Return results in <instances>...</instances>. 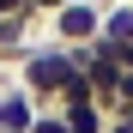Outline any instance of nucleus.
Segmentation results:
<instances>
[{
	"label": "nucleus",
	"instance_id": "obj_7",
	"mask_svg": "<svg viewBox=\"0 0 133 133\" xmlns=\"http://www.w3.org/2000/svg\"><path fill=\"white\" fill-rule=\"evenodd\" d=\"M115 6H133V0H115Z\"/></svg>",
	"mask_w": 133,
	"mask_h": 133
},
{
	"label": "nucleus",
	"instance_id": "obj_1",
	"mask_svg": "<svg viewBox=\"0 0 133 133\" xmlns=\"http://www.w3.org/2000/svg\"><path fill=\"white\" fill-rule=\"evenodd\" d=\"M66 49L61 42H24V55H18V91H24L36 109H55V97H61V79H66Z\"/></svg>",
	"mask_w": 133,
	"mask_h": 133
},
{
	"label": "nucleus",
	"instance_id": "obj_4",
	"mask_svg": "<svg viewBox=\"0 0 133 133\" xmlns=\"http://www.w3.org/2000/svg\"><path fill=\"white\" fill-rule=\"evenodd\" d=\"M61 121H66V133H109V115L91 103V109H61Z\"/></svg>",
	"mask_w": 133,
	"mask_h": 133
},
{
	"label": "nucleus",
	"instance_id": "obj_6",
	"mask_svg": "<svg viewBox=\"0 0 133 133\" xmlns=\"http://www.w3.org/2000/svg\"><path fill=\"white\" fill-rule=\"evenodd\" d=\"M66 6H73V0H30V18H36V12H49V18H55V12H66Z\"/></svg>",
	"mask_w": 133,
	"mask_h": 133
},
{
	"label": "nucleus",
	"instance_id": "obj_5",
	"mask_svg": "<svg viewBox=\"0 0 133 133\" xmlns=\"http://www.w3.org/2000/svg\"><path fill=\"white\" fill-rule=\"evenodd\" d=\"M30 133H66V121H61V109H42V115L30 121Z\"/></svg>",
	"mask_w": 133,
	"mask_h": 133
},
{
	"label": "nucleus",
	"instance_id": "obj_3",
	"mask_svg": "<svg viewBox=\"0 0 133 133\" xmlns=\"http://www.w3.org/2000/svg\"><path fill=\"white\" fill-rule=\"evenodd\" d=\"M103 42L109 49H133V6H103Z\"/></svg>",
	"mask_w": 133,
	"mask_h": 133
},
{
	"label": "nucleus",
	"instance_id": "obj_2",
	"mask_svg": "<svg viewBox=\"0 0 133 133\" xmlns=\"http://www.w3.org/2000/svg\"><path fill=\"white\" fill-rule=\"evenodd\" d=\"M103 36V6L97 0H73L66 12H55V42L61 49H85Z\"/></svg>",
	"mask_w": 133,
	"mask_h": 133
}]
</instances>
